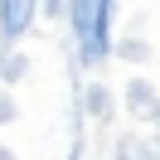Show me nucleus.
<instances>
[{
    "label": "nucleus",
    "instance_id": "7ed1b4c3",
    "mask_svg": "<svg viewBox=\"0 0 160 160\" xmlns=\"http://www.w3.org/2000/svg\"><path fill=\"white\" fill-rule=\"evenodd\" d=\"M68 160H78V155H68Z\"/></svg>",
    "mask_w": 160,
    "mask_h": 160
},
{
    "label": "nucleus",
    "instance_id": "f257e3e1",
    "mask_svg": "<svg viewBox=\"0 0 160 160\" xmlns=\"http://www.w3.org/2000/svg\"><path fill=\"white\" fill-rule=\"evenodd\" d=\"M68 20H73V34H78V49L88 63L107 58V20H112V5H92V0H82V5H68Z\"/></svg>",
    "mask_w": 160,
    "mask_h": 160
},
{
    "label": "nucleus",
    "instance_id": "f03ea898",
    "mask_svg": "<svg viewBox=\"0 0 160 160\" xmlns=\"http://www.w3.org/2000/svg\"><path fill=\"white\" fill-rule=\"evenodd\" d=\"M0 20H5V34H20L24 24L34 20V5H29V0H20V5H0Z\"/></svg>",
    "mask_w": 160,
    "mask_h": 160
}]
</instances>
